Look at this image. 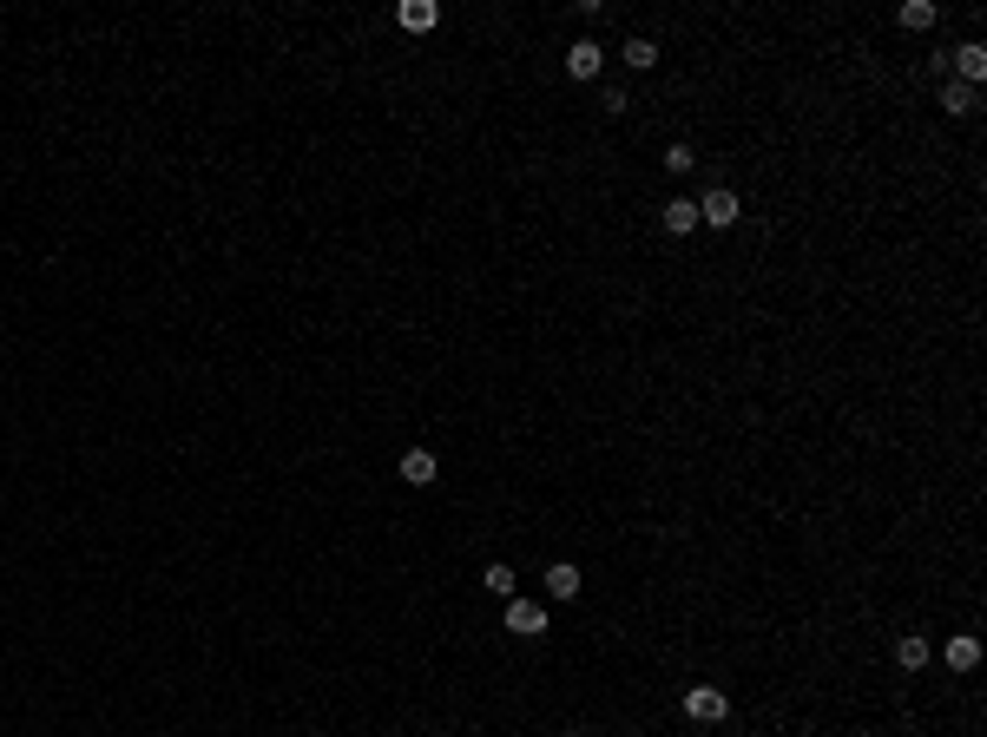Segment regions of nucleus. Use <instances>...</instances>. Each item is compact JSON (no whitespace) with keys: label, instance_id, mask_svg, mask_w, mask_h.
Listing matches in <instances>:
<instances>
[{"label":"nucleus","instance_id":"ddd939ff","mask_svg":"<svg viewBox=\"0 0 987 737\" xmlns=\"http://www.w3.org/2000/svg\"><path fill=\"white\" fill-rule=\"evenodd\" d=\"M948 665H955V672H974V665H981V639H974V632H955V639H948Z\"/></svg>","mask_w":987,"mask_h":737},{"label":"nucleus","instance_id":"f257e3e1","mask_svg":"<svg viewBox=\"0 0 987 737\" xmlns=\"http://www.w3.org/2000/svg\"><path fill=\"white\" fill-rule=\"evenodd\" d=\"M724 711H731V698H724L718 685H691L685 691V718L691 724H724Z\"/></svg>","mask_w":987,"mask_h":737},{"label":"nucleus","instance_id":"9b49d317","mask_svg":"<svg viewBox=\"0 0 987 737\" xmlns=\"http://www.w3.org/2000/svg\"><path fill=\"white\" fill-rule=\"evenodd\" d=\"M395 474H402L408 487H428V481H435V455H428V448H408V455H402V468H395Z\"/></svg>","mask_w":987,"mask_h":737},{"label":"nucleus","instance_id":"423d86ee","mask_svg":"<svg viewBox=\"0 0 987 737\" xmlns=\"http://www.w3.org/2000/svg\"><path fill=\"white\" fill-rule=\"evenodd\" d=\"M547 599H580V566H573V560H553L547 566Z\"/></svg>","mask_w":987,"mask_h":737},{"label":"nucleus","instance_id":"39448f33","mask_svg":"<svg viewBox=\"0 0 987 737\" xmlns=\"http://www.w3.org/2000/svg\"><path fill=\"white\" fill-rule=\"evenodd\" d=\"M599 66H606V53H599L593 40H573V47H566V73L573 79H599Z\"/></svg>","mask_w":987,"mask_h":737},{"label":"nucleus","instance_id":"dca6fc26","mask_svg":"<svg viewBox=\"0 0 987 737\" xmlns=\"http://www.w3.org/2000/svg\"><path fill=\"white\" fill-rule=\"evenodd\" d=\"M658 165H665L672 178H685L691 165H698V158H691V145H665V158H658Z\"/></svg>","mask_w":987,"mask_h":737},{"label":"nucleus","instance_id":"2eb2a0df","mask_svg":"<svg viewBox=\"0 0 987 737\" xmlns=\"http://www.w3.org/2000/svg\"><path fill=\"white\" fill-rule=\"evenodd\" d=\"M626 66H632V73H652V66H658V47H652V40H626Z\"/></svg>","mask_w":987,"mask_h":737},{"label":"nucleus","instance_id":"f8f14e48","mask_svg":"<svg viewBox=\"0 0 987 737\" xmlns=\"http://www.w3.org/2000/svg\"><path fill=\"white\" fill-rule=\"evenodd\" d=\"M481 586H487L494 599H520V573H514V566H501V560L481 573Z\"/></svg>","mask_w":987,"mask_h":737},{"label":"nucleus","instance_id":"1a4fd4ad","mask_svg":"<svg viewBox=\"0 0 987 737\" xmlns=\"http://www.w3.org/2000/svg\"><path fill=\"white\" fill-rule=\"evenodd\" d=\"M395 20H402L408 33H428V27L441 20V7H435V0H402V7H395Z\"/></svg>","mask_w":987,"mask_h":737},{"label":"nucleus","instance_id":"6e6552de","mask_svg":"<svg viewBox=\"0 0 987 737\" xmlns=\"http://www.w3.org/2000/svg\"><path fill=\"white\" fill-rule=\"evenodd\" d=\"M928 652H935V645H928L922 632H902V639H895V665H902V672H922Z\"/></svg>","mask_w":987,"mask_h":737},{"label":"nucleus","instance_id":"9d476101","mask_svg":"<svg viewBox=\"0 0 987 737\" xmlns=\"http://www.w3.org/2000/svg\"><path fill=\"white\" fill-rule=\"evenodd\" d=\"M665 231H672V237L698 231V198H672V204H665Z\"/></svg>","mask_w":987,"mask_h":737},{"label":"nucleus","instance_id":"4468645a","mask_svg":"<svg viewBox=\"0 0 987 737\" xmlns=\"http://www.w3.org/2000/svg\"><path fill=\"white\" fill-rule=\"evenodd\" d=\"M895 20H902V27H909V33L935 27V0H902V14H895Z\"/></svg>","mask_w":987,"mask_h":737},{"label":"nucleus","instance_id":"7ed1b4c3","mask_svg":"<svg viewBox=\"0 0 987 737\" xmlns=\"http://www.w3.org/2000/svg\"><path fill=\"white\" fill-rule=\"evenodd\" d=\"M507 632L540 639V632H547V606H533V599H507Z\"/></svg>","mask_w":987,"mask_h":737},{"label":"nucleus","instance_id":"0eeeda50","mask_svg":"<svg viewBox=\"0 0 987 737\" xmlns=\"http://www.w3.org/2000/svg\"><path fill=\"white\" fill-rule=\"evenodd\" d=\"M941 106H948V119H968V112L981 106V93L961 86V79H941Z\"/></svg>","mask_w":987,"mask_h":737},{"label":"nucleus","instance_id":"f03ea898","mask_svg":"<svg viewBox=\"0 0 987 737\" xmlns=\"http://www.w3.org/2000/svg\"><path fill=\"white\" fill-rule=\"evenodd\" d=\"M698 224H711V231H731V224H737V191H731V185L705 191V198H698Z\"/></svg>","mask_w":987,"mask_h":737},{"label":"nucleus","instance_id":"20e7f679","mask_svg":"<svg viewBox=\"0 0 987 737\" xmlns=\"http://www.w3.org/2000/svg\"><path fill=\"white\" fill-rule=\"evenodd\" d=\"M961 73V86H974V93H981V79H987V47L981 40H968V47H955V60H948Z\"/></svg>","mask_w":987,"mask_h":737}]
</instances>
